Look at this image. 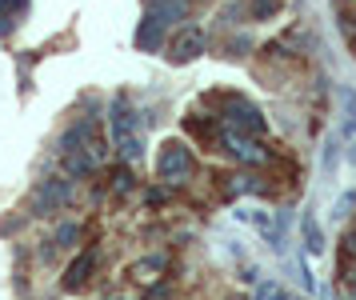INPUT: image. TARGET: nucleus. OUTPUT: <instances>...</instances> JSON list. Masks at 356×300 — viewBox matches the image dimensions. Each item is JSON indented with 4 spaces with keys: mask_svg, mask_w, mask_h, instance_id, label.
<instances>
[{
    "mask_svg": "<svg viewBox=\"0 0 356 300\" xmlns=\"http://www.w3.org/2000/svg\"><path fill=\"white\" fill-rule=\"evenodd\" d=\"M225 125L232 128V132H244V136H260L264 132V116H260V109H252L248 100H241V96H225Z\"/></svg>",
    "mask_w": 356,
    "mask_h": 300,
    "instance_id": "1",
    "label": "nucleus"
},
{
    "mask_svg": "<svg viewBox=\"0 0 356 300\" xmlns=\"http://www.w3.org/2000/svg\"><path fill=\"white\" fill-rule=\"evenodd\" d=\"M113 136L120 157H140V136H136V120H132V109L124 96L113 100Z\"/></svg>",
    "mask_w": 356,
    "mask_h": 300,
    "instance_id": "2",
    "label": "nucleus"
},
{
    "mask_svg": "<svg viewBox=\"0 0 356 300\" xmlns=\"http://www.w3.org/2000/svg\"><path fill=\"white\" fill-rule=\"evenodd\" d=\"M156 173H161L164 180H184V176H193V152L180 141H168L161 148V157H156Z\"/></svg>",
    "mask_w": 356,
    "mask_h": 300,
    "instance_id": "3",
    "label": "nucleus"
},
{
    "mask_svg": "<svg viewBox=\"0 0 356 300\" xmlns=\"http://www.w3.org/2000/svg\"><path fill=\"white\" fill-rule=\"evenodd\" d=\"M204 52V32L200 29H184L172 40V48H168V56H172V64H188V61H196Z\"/></svg>",
    "mask_w": 356,
    "mask_h": 300,
    "instance_id": "4",
    "label": "nucleus"
},
{
    "mask_svg": "<svg viewBox=\"0 0 356 300\" xmlns=\"http://www.w3.org/2000/svg\"><path fill=\"white\" fill-rule=\"evenodd\" d=\"M65 200H68V180H44V184L36 189V212H40V216L56 212Z\"/></svg>",
    "mask_w": 356,
    "mask_h": 300,
    "instance_id": "5",
    "label": "nucleus"
},
{
    "mask_svg": "<svg viewBox=\"0 0 356 300\" xmlns=\"http://www.w3.org/2000/svg\"><path fill=\"white\" fill-rule=\"evenodd\" d=\"M136 45L145 48V52H156V48L164 45V20L145 16V20H140V32H136Z\"/></svg>",
    "mask_w": 356,
    "mask_h": 300,
    "instance_id": "6",
    "label": "nucleus"
},
{
    "mask_svg": "<svg viewBox=\"0 0 356 300\" xmlns=\"http://www.w3.org/2000/svg\"><path fill=\"white\" fill-rule=\"evenodd\" d=\"M92 265H97V256H92V253H81V256H76V260H72V269L65 272V288H81L84 281H88Z\"/></svg>",
    "mask_w": 356,
    "mask_h": 300,
    "instance_id": "7",
    "label": "nucleus"
},
{
    "mask_svg": "<svg viewBox=\"0 0 356 300\" xmlns=\"http://www.w3.org/2000/svg\"><path fill=\"white\" fill-rule=\"evenodd\" d=\"M300 228H305V248L308 253H324V232H321V224H316V216H300Z\"/></svg>",
    "mask_w": 356,
    "mask_h": 300,
    "instance_id": "8",
    "label": "nucleus"
},
{
    "mask_svg": "<svg viewBox=\"0 0 356 300\" xmlns=\"http://www.w3.org/2000/svg\"><path fill=\"white\" fill-rule=\"evenodd\" d=\"M280 8H284V0H248V13H252V20H273Z\"/></svg>",
    "mask_w": 356,
    "mask_h": 300,
    "instance_id": "9",
    "label": "nucleus"
},
{
    "mask_svg": "<svg viewBox=\"0 0 356 300\" xmlns=\"http://www.w3.org/2000/svg\"><path fill=\"white\" fill-rule=\"evenodd\" d=\"M152 16L164 20V24H168V20H180V16H184V0H161V4L152 8Z\"/></svg>",
    "mask_w": 356,
    "mask_h": 300,
    "instance_id": "10",
    "label": "nucleus"
},
{
    "mask_svg": "<svg viewBox=\"0 0 356 300\" xmlns=\"http://www.w3.org/2000/svg\"><path fill=\"white\" fill-rule=\"evenodd\" d=\"M164 269V256H148V260H140V265H132V276L136 281H152V272Z\"/></svg>",
    "mask_w": 356,
    "mask_h": 300,
    "instance_id": "11",
    "label": "nucleus"
},
{
    "mask_svg": "<svg viewBox=\"0 0 356 300\" xmlns=\"http://www.w3.org/2000/svg\"><path fill=\"white\" fill-rule=\"evenodd\" d=\"M113 180H116V184H113L116 192H129V189H132V173H129V168H120V173H116Z\"/></svg>",
    "mask_w": 356,
    "mask_h": 300,
    "instance_id": "12",
    "label": "nucleus"
},
{
    "mask_svg": "<svg viewBox=\"0 0 356 300\" xmlns=\"http://www.w3.org/2000/svg\"><path fill=\"white\" fill-rule=\"evenodd\" d=\"M260 300H284V292L276 285H260Z\"/></svg>",
    "mask_w": 356,
    "mask_h": 300,
    "instance_id": "13",
    "label": "nucleus"
},
{
    "mask_svg": "<svg viewBox=\"0 0 356 300\" xmlns=\"http://www.w3.org/2000/svg\"><path fill=\"white\" fill-rule=\"evenodd\" d=\"M76 232H81V228H76V224H65V228H60V232H56V240H60V244H68V240H76Z\"/></svg>",
    "mask_w": 356,
    "mask_h": 300,
    "instance_id": "14",
    "label": "nucleus"
},
{
    "mask_svg": "<svg viewBox=\"0 0 356 300\" xmlns=\"http://www.w3.org/2000/svg\"><path fill=\"white\" fill-rule=\"evenodd\" d=\"M348 256H356V232L344 237V260H348Z\"/></svg>",
    "mask_w": 356,
    "mask_h": 300,
    "instance_id": "15",
    "label": "nucleus"
},
{
    "mask_svg": "<svg viewBox=\"0 0 356 300\" xmlns=\"http://www.w3.org/2000/svg\"><path fill=\"white\" fill-rule=\"evenodd\" d=\"M8 8H24V0H0V13H8Z\"/></svg>",
    "mask_w": 356,
    "mask_h": 300,
    "instance_id": "16",
    "label": "nucleus"
},
{
    "mask_svg": "<svg viewBox=\"0 0 356 300\" xmlns=\"http://www.w3.org/2000/svg\"><path fill=\"white\" fill-rule=\"evenodd\" d=\"M348 292H353V297H356V276H348Z\"/></svg>",
    "mask_w": 356,
    "mask_h": 300,
    "instance_id": "17",
    "label": "nucleus"
}]
</instances>
